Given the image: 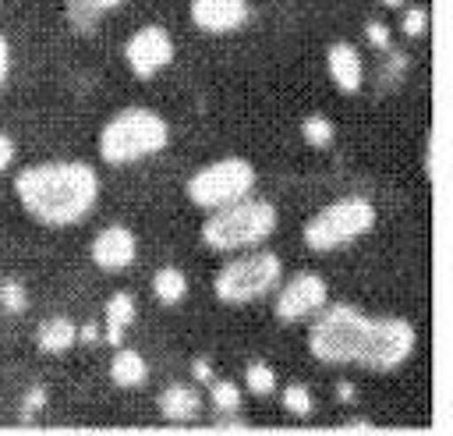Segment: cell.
<instances>
[{"label": "cell", "instance_id": "26", "mask_svg": "<svg viewBox=\"0 0 453 436\" xmlns=\"http://www.w3.org/2000/svg\"><path fill=\"white\" fill-rule=\"evenodd\" d=\"M365 39H368L375 50H382V53L393 50V32H389L386 21H368V25H365Z\"/></svg>", "mask_w": 453, "mask_h": 436}, {"label": "cell", "instance_id": "12", "mask_svg": "<svg viewBox=\"0 0 453 436\" xmlns=\"http://www.w3.org/2000/svg\"><path fill=\"white\" fill-rule=\"evenodd\" d=\"M326 74H329V82L343 96L361 92V85H365V60L357 53V46L354 43H329V50H326Z\"/></svg>", "mask_w": 453, "mask_h": 436}, {"label": "cell", "instance_id": "2", "mask_svg": "<svg viewBox=\"0 0 453 436\" xmlns=\"http://www.w3.org/2000/svg\"><path fill=\"white\" fill-rule=\"evenodd\" d=\"M99 170L85 160H42L14 174V199L39 227H74L99 202Z\"/></svg>", "mask_w": 453, "mask_h": 436}, {"label": "cell", "instance_id": "6", "mask_svg": "<svg viewBox=\"0 0 453 436\" xmlns=\"http://www.w3.org/2000/svg\"><path fill=\"white\" fill-rule=\"evenodd\" d=\"M283 280V259L262 245L237 252L230 262H223L212 276V294L226 308H244L276 291Z\"/></svg>", "mask_w": 453, "mask_h": 436}, {"label": "cell", "instance_id": "23", "mask_svg": "<svg viewBox=\"0 0 453 436\" xmlns=\"http://www.w3.org/2000/svg\"><path fill=\"white\" fill-rule=\"evenodd\" d=\"M400 32L411 35V39L425 35L428 32V11L425 7H403L400 11Z\"/></svg>", "mask_w": 453, "mask_h": 436}, {"label": "cell", "instance_id": "4", "mask_svg": "<svg viewBox=\"0 0 453 436\" xmlns=\"http://www.w3.org/2000/svg\"><path fill=\"white\" fill-rule=\"evenodd\" d=\"M276 227H280L276 206L269 199L244 195L219 209H209V216L198 227V241L212 252H244L265 245L276 234Z\"/></svg>", "mask_w": 453, "mask_h": 436}, {"label": "cell", "instance_id": "9", "mask_svg": "<svg viewBox=\"0 0 453 436\" xmlns=\"http://www.w3.org/2000/svg\"><path fill=\"white\" fill-rule=\"evenodd\" d=\"M173 53H177L173 35L163 25H142L124 39V64L142 82H149L159 71H166L173 64Z\"/></svg>", "mask_w": 453, "mask_h": 436}, {"label": "cell", "instance_id": "20", "mask_svg": "<svg viewBox=\"0 0 453 436\" xmlns=\"http://www.w3.org/2000/svg\"><path fill=\"white\" fill-rule=\"evenodd\" d=\"M280 401H283L287 415H294V418H311V411H315V393L304 383H287L280 390Z\"/></svg>", "mask_w": 453, "mask_h": 436}, {"label": "cell", "instance_id": "21", "mask_svg": "<svg viewBox=\"0 0 453 436\" xmlns=\"http://www.w3.org/2000/svg\"><path fill=\"white\" fill-rule=\"evenodd\" d=\"M301 138H304L311 149H326V145H333L336 128H333L329 117H322V113H308V117L301 121Z\"/></svg>", "mask_w": 453, "mask_h": 436}, {"label": "cell", "instance_id": "11", "mask_svg": "<svg viewBox=\"0 0 453 436\" xmlns=\"http://www.w3.org/2000/svg\"><path fill=\"white\" fill-rule=\"evenodd\" d=\"M251 7L248 0H191L188 4V18L195 28L209 32V35H226L237 32L248 21Z\"/></svg>", "mask_w": 453, "mask_h": 436}, {"label": "cell", "instance_id": "14", "mask_svg": "<svg viewBox=\"0 0 453 436\" xmlns=\"http://www.w3.org/2000/svg\"><path fill=\"white\" fill-rule=\"evenodd\" d=\"M156 411L166 422H191L202 411V393L195 390V383H170V386L159 390Z\"/></svg>", "mask_w": 453, "mask_h": 436}, {"label": "cell", "instance_id": "13", "mask_svg": "<svg viewBox=\"0 0 453 436\" xmlns=\"http://www.w3.org/2000/svg\"><path fill=\"white\" fill-rule=\"evenodd\" d=\"M134 315H138V301H134V294L131 291H113L110 298H106V305H103V340L106 344H124V333H127V326L134 323Z\"/></svg>", "mask_w": 453, "mask_h": 436}, {"label": "cell", "instance_id": "28", "mask_svg": "<svg viewBox=\"0 0 453 436\" xmlns=\"http://www.w3.org/2000/svg\"><path fill=\"white\" fill-rule=\"evenodd\" d=\"M191 376H195V379H198V383H202V386H205V383H209V379H212V376H216V372H212V362H209V358H202V354H198V358H195V362H191Z\"/></svg>", "mask_w": 453, "mask_h": 436}, {"label": "cell", "instance_id": "29", "mask_svg": "<svg viewBox=\"0 0 453 436\" xmlns=\"http://www.w3.org/2000/svg\"><path fill=\"white\" fill-rule=\"evenodd\" d=\"M7 74H11V43H7V35L0 32V85L7 82Z\"/></svg>", "mask_w": 453, "mask_h": 436}, {"label": "cell", "instance_id": "22", "mask_svg": "<svg viewBox=\"0 0 453 436\" xmlns=\"http://www.w3.org/2000/svg\"><path fill=\"white\" fill-rule=\"evenodd\" d=\"M0 308L11 312V315H21L28 308V287H25V280H18V276H4L0 280Z\"/></svg>", "mask_w": 453, "mask_h": 436}, {"label": "cell", "instance_id": "16", "mask_svg": "<svg viewBox=\"0 0 453 436\" xmlns=\"http://www.w3.org/2000/svg\"><path fill=\"white\" fill-rule=\"evenodd\" d=\"M78 344V323L67 315H46L35 326V347L46 354H64Z\"/></svg>", "mask_w": 453, "mask_h": 436}, {"label": "cell", "instance_id": "8", "mask_svg": "<svg viewBox=\"0 0 453 436\" xmlns=\"http://www.w3.org/2000/svg\"><path fill=\"white\" fill-rule=\"evenodd\" d=\"M329 301V284L311 273V269H297L294 276L280 280L276 291H273V315L280 323H304L311 319L322 305Z\"/></svg>", "mask_w": 453, "mask_h": 436}, {"label": "cell", "instance_id": "24", "mask_svg": "<svg viewBox=\"0 0 453 436\" xmlns=\"http://www.w3.org/2000/svg\"><path fill=\"white\" fill-rule=\"evenodd\" d=\"M42 408H46V386H42V383H32V386L21 393L18 415H21V418H35Z\"/></svg>", "mask_w": 453, "mask_h": 436}, {"label": "cell", "instance_id": "25", "mask_svg": "<svg viewBox=\"0 0 453 436\" xmlns=\"http://www.w3.org/2000/svg\"><path fill=\"white\" fill-rule=\"evenodd\" d=\"M127 0H71V14L74 18H96V14H106L113 7H124Z\"/></svg>", "mask_w": 453, "mask_h": 436}, {"label": "cell", "instance_id": "31", "mask_svg": "<svg viewBox=\"0 0 453 436\" xmlns=\"http://www.w3.org/2000/svg\"><path fill=\"white\" fill-rule=\"evenodd\" d=\"M336 397L340 401H354V383H336Z\"/></svg>", "mask_w": 453, "mask_h": 436}, {"label": "cell", "instance_id": "32", "mask_svg": "<svg viewBox=\"0 0 453 436\" xmlns=\"http://www.w3.org/2000/svg\"><path fill=\"white\" fill-rule=\"evenodd\" d=\"M379 4H382V7H403L407 0H379Z\"/></svg>", "mask_w": 453, "mask_h": 436}, {"label": "cell", "instance_id": "5", "mask_svg": "<svg viewBox=\"0 0 453 436\" xmlns=\"http://www.w3.org/2000/svg\"><path fill=\"white\" fill-rule=\"evenodd\" d=\"M375 220H379V209H375L372 199H365V195H343V199L326 202L322 209H315L304 220L301 241L315 255L340 252V248H350L354 241H361L365 234H372L375 230Z\"/></svg>", "mask_w": 453, "mask_h": 436}, {"label": "cell", "instance_id": "19", "mask_svg": "<svg viewBox=\"0 0 453 436\" xmlns=\"http://www.w3.org/2000/svg\"><path fill=\"white\" fill-rule=\"evenodd\" d=\"M209 404L216 415H237L241 411V401H244V390L234 383V379H209Z\"/></svg>", "mask_w": 453, "mask_h": 436}, {"label": "cell", "instance_id": "10", "mask_svg": "<svg viewBox=\"0 0 453 436\" xmlns=\"http://www.w3.org/2000/svg\"><path fill=\"white\" fill-rule=\"evenodd\" d=\"M88 259L103 269V273H120L138 259V237L131 227L124 223H106L96 230L92 245H88Z\"/></svg>", "mask_w": 453, "mask_h": 436}, {"label": "cell", "instance_id": "30", "mask_svg": "<svg viewBox=\"0 0 453 436\" xmlns=\"http://www.w3.org/2000/svg\"><path fill=\"white\" fill-rule=\"evenodd\" d=\"M78 340H81V344H92V340H99V326H96V323H85V326H78Z\"/></svg>", "mask_w": 453, "mask_h": 436}, {"label": "cell", "instance_id": "1", "mask_svg": "<svg viewBox=\"0 0 453 436\" xmlns=\"http://www.w3.org/2000/svg\"><path fill=\"white\" fill-rule=\"evenodd\" d=\"M304 344L322 365L396 372L418 351V326L403 315H372L350 301H326L311 315Z\"/></svg>", "mask_w": 453, "mask_h": 436}, {"label": "cell", "instance_id": "17", "mask_svg": "<svg viewBox=\"0 0 453 436\" xmlns=\"http://www.w3.org/2000/svg\"><path fill=\"white\" fill-rule=\"evenodd\" d=\"M152 294H156V301L166 305V308L180 305V301L188 298V273H184L180 266H159V269L152 273Z\"/></svg>", "mask_w": 453, "mask_h": 436}, {"label": "cell", "instance_id": "18", "mask_svg": "<svg viewBox=\"0 0 453 436\" xmlns=\"http://www.w3.org/2000/svg\"><path fill=\"white\" fill-rule=\"evenodd\" d=\"M241 386H244L251 397H273L276 386H280V379H276V369H273L269 362L255 358V362L244 365V383H241Z\"/></svg>", "mask_w": 453, "mask_h": 436}, {"label": "cell", "instance_id": "7", "mask_svg": "<svg viewBox=\"0 0 453 436\" xmlns=\"http://www.w3.org/2000/svg\"><path fill=\"white\" fill-rule=\"evenodd\" d=\"M255 181H258V170L251 160L244 156H219L205 167H198L188 181H184V195L195 209H219L226 202H237L244 195L255 191Z\"/></svg>", "mask_w": 453, "mask_h": 436}, {"label": "cell", "instance_id": "15", "mask_svg": "<svg viewBox=\"0 0 453 436\" xmlns=\"http://www.w3.org/2000/svg\"><path fill=\"white\" fill-rule=\"evenodd\" d=\"M106 372H110L113 386H120V390H138V386L149 379V362L142 358V351L117 344V347H113V358H110V365H106Z\"/></svg>", "mask_w": 453, "mask_h": 436}, {"label": "cell", "instance_id": "3", "mask_svg": "<svg viewBox=\"0 0 453 436\" xmlns=\"http://www.w3.org/2000/svg\"><path fill=\"white\" fill-rule=\"evenodd\" d=\"M170 145V124L163 113L149 106H124L117 110L96 138V152L110 167H131L149 156H159Z\"/></svg>", "mask_w": 453, "mask_h": 436}, {"label": "cell", "instance_id": "27", "mask_svg": "<svg viewBox=\"0 0 453 436\" xmlns=\"http://www.w3.org/2000/svg\"><path fill=\"white\" fill-rule=\"evenodd\" d=\"M14 156H18V145H14V138L7 135V131H0V174L14 163Z\"/></svg>", "mask_w": 453, "mask_h": 436}]
</instances>
